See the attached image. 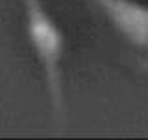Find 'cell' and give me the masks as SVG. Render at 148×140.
<instances>
[{"label": "cell", "instance_id": "cell-1", "mask_svg": "<svg viewBox=\"0 0 148 140\" xmlns=\"http://www.w3.org/2000/svg\"><path fill=\"white\" fill-rule=\"evenodd\" d=\"M26 9L28 39L41 63L45 74L48 96L56 116L63 114V81H61V59L65 54V35L41 0H22Z\"/></svg>", "mask_w": 148, "mask_h": 140}, {"label": "cell", "instance_id": "cell-2", "mask_svg": "<svg viewBox=\"0 0 148 140\" xmlns=\"http://www.w3.org/2000/svg\"><path fill=\"white\" fill-rule=\"evenodd\" d=\"M128 43L148 52V6L137 0H92Z\"/></svg>", "mask_w": 148, "mask_h": 140}]
</instances>
